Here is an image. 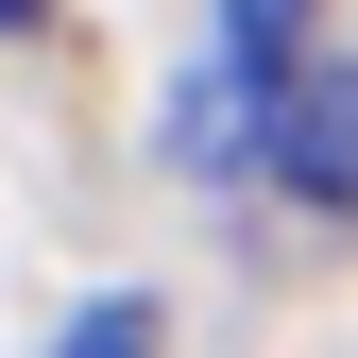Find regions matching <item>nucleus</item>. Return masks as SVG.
<instances>
[{"instance_id": "f03ea898", "label": "nucleus", "mask_w": 358, "mask_h": 358, "mask_svg": "<svg viewBox=\"0 0 358 358\" xmlns=\"http://www.w3.org/2000/svg\"><path fill=\"white\" fill-rule=\"evenodd\" d=\"M273 52H239V34H205L188 103H171V171H256V137H273Z\"/></svg>"}, {"instance_id": "20e7f679", "label": "nucleus", "mask_w": 358, "mask_h": 358, "mask_svg": "<svg viewBox=\"0 0 358 358\" xmlns=\"http://www.w3.org/2000/svg\"><path fill=\"white\" fill-rule=\"evenodd\" d=\"M69 358H154V307H137V290H103V307L69 324Z\"/></svg>"}, {"instance_id": "7ed1b4c3", "label": "nucleus", "mask_w": 358, "mask_h": 358, "mask_svg": "<svg viewBox=\"0 0 358 358\" xmlns=\"http://www.w3.org/2000/svg\"><path fill=\"white\" fill-rule=\"evenodd\" d=\"M307 17H324V0H222V34H239V52H273V69H307Z\"/></svg>"}, {"instance_id": "39448f33", "label": "nucleus", "mask_w": 358, "mask_h": 358, "mask_svg": "<svg viewBox=\"0 0 358 358\" xmlns=\"http://www.w3.org/2000/svg\"><path fill=\"white\" fill-rule=\"evenodd\" d=\"M0 34H34V0H0Z\"/></svg>"}, {"instance_id": "f257e3e1", "label": "nucleus", "mask_w": 358, "mask_h": 358, "mask_svg": "<svg viewBox=\"0 0 358 358\" xmlns=\"http://www.w3.org/2000/svg\"><path fill=\"white\" fill-rule=\"evenodd\" d=\"M256 154H273V188H290V205H358V69H341V52H307V69L273 85V137H256Z\"/></svg>"}]
</instances>
